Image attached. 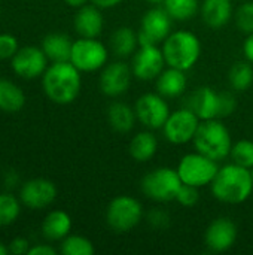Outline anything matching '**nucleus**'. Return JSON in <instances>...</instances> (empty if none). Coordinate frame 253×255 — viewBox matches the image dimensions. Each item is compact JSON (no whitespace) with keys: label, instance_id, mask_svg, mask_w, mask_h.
I'll use <instances>...</instances> for the list:
<instances>
[{"label":"nucleus","instance_id":"35","mask_svg":"<svg viewBox=\"0 0 253 255\" xmlns=\"http://www.w3.org/2000/svg\"><path fill=\"white\" fill-rule=\"evenodd\" d=\"M146 221L149 223L151 227L161 230L170 224V215L163 209H152L146 214Z\"/></svg>","mask_w":253,"mask_h":255},{"label":"nucleus","instance_id":"27","mask_svg":"<svg viewBox=\"0 0 253 255\" xmlns=\"http://www.w3.org/2000/svg\"><path fill=\"white\" fill-rule=\"evenodd\" d=\"M161 6L166 9V12L171 16L173 21L179 22L189 21L197 13H200L198 0H164Z\"/></svg>","mask_w":253,"mask_h":255},{"label":"nucleus","instance_id":"37","mask_svg":"<svg viewBox=\"0 0 253 255\" xmlns=\"http://www.w3.org/2000/svg\"><path fill=\"white\" fill-rule=\"evenodd\" d=\"M57 250L49 244H36L30 248L28 255H55Z\"/></svg>","mask_w":253,"mask_h":255},{"label":"nucleus","instance_id":"11","mask_svg":"<svg viewBox=\"0 0 253 255\" xmlns=\"http://www.w3.org/2000/svg\"><path fill=\"white\" fill-rule=\"evenodd\" d=\"M134 111L137 123L149 130H161L171 114L167 99L157 91L142 94L134 103Z\"/></svg>","mask_w":253,"mask_h":255},{"label":"nucleus","instance_id":"16","mask_svg":"<svg viewBox=\"0 0 253 255\" xmlns=\"http://www.w3.org/2000/svg\"><path fill=\"white\" fill-rule=\"evenodd\" d=\"M57 187L46 178H34L25 181L19 188L21 203L33 211H40L51 206L57 199Z\"/></svg>","mask_w":253,"mask_h":255},{"label":"nucleus","instance_id":"45","mask_svg":"<svg viewBox=\"0 0 253 255\" xmlns=\"http://www.w3.org/2000/svg\"><path fill=\"white\" fill-rule=\"evenodd\" d=\"M251 170H252V178H253V167H252V169H251Z\"/></svg>","mask_w":253,"mask_h":255},{"label":"nucleus","instance_id":"15","mask_svg":"<svg viewBox=\"0 0 253 255\" xmlns=\"http://www.w3.org/2000/svg\"><path fill=\"white\" fill-rule=\"evenodd\" d=\"M49 60L43 52L42 46H22L12 57L10 66L16 76L22 79H36L40 78L48 69Z\"/></svg>","mask_w":253,"mask_h":255},{"label":"nucleus","instance_id":"38","mask_svg":"<svg viewBox=\"0 0 253 255\" xmlns=\"http://www.w3.org/2000/svg\"><path fill=\"white\" fill-rule=\"evenodd\" d=\"M243 55L249 63L253 64V33L246 34V39L243 42Z\"/></svg>","mask_w":253,"mask_h":255},{"label":"nucleus","instance_id":"26","mask_svg":"<svg viewBox=\"0 0 253 255\" xmlns=\"http://www.w3.org/2000/svg\"><path fill=\"white\" fill-rule=\"evenodd\" d=\"M25 105L24 91L10 79L0 78V111L6 114L19 112Z\"/></svg>","mask_w":253,"mask_h":255},{"label":"nucleus","instance_id":"3","mask_svg":"<svg viewBox=\"0 0 253 255\" xmlns=\"http://www.w3.org/2000/svg\"><path fill=\"white\" fill-rule=\"evenodd\" d=\"M185 106L204 120H222L237 109V99L230 91H216L212 87H198L186 99Z\"/></svg>","mask_w":253,"mask_h":255},{"label":"nucleus","instance_id":"44","mask_svg":"<svg viewBox=\"0 0 253 255\" xmlns=\"http://www.w3.org/2000/svg\"><path fill=\"white\" fill-rule=\"evenodd\" d=\"M0 16H1V4H0Z\"/></svg>","mask_w":253,"mask_h":255},{"label":"nucleus","instance_id":"18","mask_svg":"<svg viewBox=\"0 0 253 255\" xmlns=\"http://www.w3.org/2000/svg\"><path fill=\"white\" fill-rule=\"evenodd\" d=\"M73 25L81 37H98L104 27L101 9L94 3H88L76 10Z\"/></svg>","mask_w":253,"mask_h":255},{"label":"nucleus","instance_id":"43","mask_svg":"<svg viewBox=\"0 0 253 255\" xmlns=\"http://www.w3.org/2000/svg\"><path fill=\"white\" fill-rule=\"evenodd\" d=\"M146 1H149L151 4H155V6H161L164 3V0H146Z\"/></svg>","mask_w":253,"mask_h":255},{"label":"nucleus","instance_id":"39","mask_svg":"<svg viewBox=\"0 0 253 255\" xmlns=\"http://www.w3.org/2000/svg\"><path fill=\"white\" fill-rule=\"evenodd\" d=\"M3 181H4V185H6L7 188H15L16 184L19 182V176H18V173H16L15 170H7V172L4 173Z\"/></svg>","mask_w":253,"mask_h":255},{"label":"nucleus","instance_id":"21","mask_svg":"<svg viewBox=\"0 0 253 255\" xmlns=\"http://www.w3.org/2000/svg\"><path fill=\"white\" fill-rule=\"evenodd\" d=\"M72 217L61 209L51 211L42 223V235L49 242H61L72 233Z\"/></svg>","mask_w":253,"mask_h":255},{"label":"nucleus","instance_id":"40","mask_svg":"<svg viewBox=\"0 0 253 255\" xmlns=\"http://www.w3.org/2000/svg\"><path fill=\"white\" fill-rule=\"evenodd\" d=\"M124 0H91V3H94L95 6H98L100 9H112L116 7L122 3Z\"/></svg>","mask_w":253,"mask_h":255},{"label":"nucleus","instance_id":"10","mask_svg":"<svg viewBox=\"0 0 253 255\" xmlns=\"http://www.w3.org/2000/svg\"><path fill=\"white\" fill-rule=\"evenodd\" d=\"M201 120L194 111L183 106L170 114L163 126V136L173 145H186L194 140Z\"/></svg>","mask_w":253,"mask_h":255},{"label":"nucleus","instance_id":"5","mask_svg":"<svg viewBox=\"0 0 253 255\" xmlns=\"http://www.w3.org/2000/svg\"><path fill=\"white\" fill-rule=\"evenodd\" d=\"M192 143L195 151L219 163L230 157L233 137L222 120H204L200 123Z\"/></svg>","mask_w":253,"mask_h":255},{"label":"nucleus","instance_id":"20","mask_svg":"<svg viewBox=\"0 0 253 255\" xmlns=\"http://www.w3.org/2000/svg\"><path fill=\"white\" fill-rule=\"evenodd\" d=\"M155 87H157V93H160L167 100L177 99L185 93L188 87L186 72L167 66L155 79Z\"/></svg>","mask_w":253,"mask_h":255},{"label":"nucleus","instance_id":"23","mask_svg":"<svg viewBox=\"0 0 253 255\" xmlns=\"http://www.w3.org/2000/svg\"><path fill=\"white\" fill-rule=\"evenodd\" d=\"M107 121L116 133H130L137 123L136 111L125 102L115 100L107 108Z\"/></svg>","mask_w":253,"mask_h":255},{"label":"nucleus","instance_id":"24","mask_svg":"<svg viewBox=\"0 0 253 255\" xmlns=\"http://www.w3.org/2000/svg\"><path fill=\"white\" fill-rule=\"evenodd\" d=\"M139 46V33L128 25L118 27L110 36V49L119 58L133 57Z\"/></svg>","mask_w":253,"mask_h":255},{"label":"nucleus","instance_id":"14","mask_svg":"<svg viewBox=\"0 0 253 255\" xmlns=\"http://www.w3.org/2000/svg\"><path fill=\"white\" fill-rule=\"evenodd\" d=\"M134 75L131 70V66L122 60L107 63L101 70H100V78H98V85L101 93L106 97L116 99L124 96L133 81Z\"/></svg>","mask_w":253,"mask_h":255},{"label":"nucleus","instance_id":"8","mask_svg":"<svg viewBox=\"0 0 253 255\" xmlns=\"http://www.w3.org/2000/svg\"><path fill=\"white\" fill-rule=\"evenodd\" d=\"M176 170L183 184L195 188H203V187H210L212 181L215 179L219 170V166L218 161L195 151V152L185 154L180 158Z\"/></svg>","mask_w":253,"mask_h":255},{"label":"nucleus","instance_id":"42","mask_svg":"<svg viewBox=\"0 0 253 255\" xmlns=\"http://www.w3.org/2000/svg\"><path fill=\"white\" fill-rule=\"evenodd\" d=\"M9 254V248L4 245V244H1L0 242V255H7Z\"/></svg>","mask_w":253,"mask_h":255},{"label":"nucleus","instance_id":"4","mask_svg":"<svg viewBox=\"0 0 253 255\" xmlns=\"http://www.w3.org/2000/svg\"><path fill=\"white\" fill-rule=\"evenodd\" d=\"M167 66L188 72L201 57V40L189 30H176L161 43Z\"/></svg>","mask_w":253,"mask_h":255},{"label":"nucleus","instance_id":"41","mask_svg":"<svg viewBox=\"0 0 253 255\" xmlns=\"http://www.w3.org/2000/svg\"><path fill=\"white\" fill-rule=\"evenodd\" d=\"M64 3L70 7H75V9H79L88 3H91V0H64Z\"/></svg>","mask_w":253,"mask_h":255},{"label":"nucleus","instance_id":"36","mask_svg":"<svg viewBox=\"0 0 253 255\" xmlns=\"http://www.w3.org/2000/svg\"><path fill=\"white\" fill-rule=\"evenodd\" d=\"M7 248H9V254L28 255V251L31 248V244L25 238H15V239H12L9 242Z\"/></svg>","mask_w":253,"mask_h":255},{"label":"nucleus","instance_id":"12","mask_svg":"<svg viewBox=\"0 0 253 255\" xmlns=\"http://www.w3.org/2000/svg\"><path fill=\"white\" fill-rule=\"evenodd\" d=\"M173 19L163 6L151 7L140 19V45H161L173 31Z\"/></svg>","mask_w":253,"mask_h":255},{"label":"nucleus","instance_id":"33","mask_svg":"<svg viewBox=\"0 0 253 255\" xmlns=\"http://www.w3.org/2000/svg\"><path fill=\"white\" fill-rule=\"evenodd\" d=\"M200 188H195V187H191V185H186V184H182L177 196H176V200L180 206L183 208H192L198 203L200 200Z\"/></svg>","mask_w":253,"mask_h":255},{"label":"nucleus","instance_id":"32","mask_svg":"<svg viewBox=\"0 0 253 255\" xmlns=\"http://www.w3.org/2000/svg\"><path fill=\"white\" fill-rule=\"evenodd\" d=\"M234 22L237 28L245 33L251 34L253 33V0L243 1L236 10H234Z\"/></svg>","mask_w":253,"mask_h":255},{"label":"nucleus","instance_id":"28","mask_svg":"<svg viewBox=\"0 0 253 255\" xmlns=\"http://www.w3.org/2000/svg\"><path fill=\"white\" fill-rule=\"evenodd\" d=\"M228 82L234 91H248L253 85V64L248 60L237 61L228 72Z\"/></svg>","mask_w":253,"mask_h":255},{"label":"nucleus","instance_id":"6","mask_svg":"<svg viewBox=\"0 0 253 255\" xmlns=\"http://www.w3.org/2000/svg\"><path fill=\"white\" fill-rule=\"evenodd\" d=\"M145 217L143 205L133 196H116L106 208V223L115 233H128L136 229Z\"/></svg>","mask_w":253,"mask_h":255},{"label":"nucleus","instance_id":"19","mask_svg":"<svg viewBox=\"0 0 253 255\" xmlns=\"http://www.w3.org/2000/svg\"><path fill=\"white\" fill-rule=\"evenodd\" d=\"M234 10L233 0H203L200 3L201 19L213 30L225 27L234 18Z\"/></svg>","mask_w":253,"mask_h":255},{"label":"nucleus","instance_id":"30","mask_svg":"<svg viewBox=\"0 0 253 255\" xmlns=\"http://www.w3.org/2000/svg\"><path fill=\"white\" fill-rule=\"evenodd\" d=\"M21 200L10 193H0V227L13 224L21 214Z\"/></svg>","mask_w":253,"mask_h":255},{"label":"nucleus","instance_id":"34","mask_svg":"<svg viewBox=\"0 0 253 255\" xmlns=\"http://www.w3.org/2000/svg\"><path fill=\"white\" fill-rule=\"evenodd\" d=\"M18 39L10 33H0V60H12L18 52Z\"/></svg>","mask_w":253,"mask_h":255},{"label":"nucleus","instance_id":"2","mask_svg":"<svg viewBox=\"0 0 253 255\" xmlns=\"http://www.w3.org/2000/svg\"><path fill=\"white\" fill-rule=\"evenodd\" d=\"M212 194L216 200L227 205L245 203L253 193L252 170L236 163H228L219 167L215 179L210 184Z\"/></svg>","mask_w":253,"mask_h":255},{"label":"nucleus","instance_id":"13","mask_svg":"<svg viewBox=\"0 0 253 255\" xmlns=\"http://www.w3.org/2000/svg\"><path fill=\"white\" fill-rule=\"evenodd\" d=\"M131 70L139 81H155L167 63L160 45H140L131 58Z\"/></svg>","mask_w":253,"mask_h":255},{"label":"nucleus","instance_id":"25","mask_svg":"<svg viewBox=\"0 0 253 255\" xmlns=\"http://www.w3.org/2000/svg\"><path fill=\"white\" fill-rule=\"evenodd\" d=\"M42 49L51 63L70 61L73 40L64 33H49L42 40Z\"/></svg>","mask_w":253,"mask_h":255},{"label":"nucleus","instance_id":"17","mask_svg":"<svg viewBox=\"0 0 253 255\" xmlns=\"http://www.w3.org/2000/svg\"><path fill=\"white\" fill-rule=\"evenodd\" d=\"M239 238V229L231 218L219 217L213 220L204 232V244L209 251L221 254L234 247Z\"/></svg>","mask_w":253,"mask_h":255},{"label":"nucleus","instance_id":"31","mask_svg":"<svg viewBox=\"0 0 253 255\" xmlns=\"http://www.w3.org/2000/svg\"><path fill=\"white\" fill-rule=\"evenodd\" d=\"M230 158L233 163L243 166L246 169L253 167V140L251 139H242L233 143Z\"/></svg>","mask_w":253,"mask_h":255},{"label":"nucleus","instance_id":"7","mask_svg":"<svg viewBox=\"0 0 253 255\" xmlns=\"http://www.w3.org/2000/svg\"><path fill=\"white\" fill-rule=\"evenodd\" d=\"M182 184L183 182L180 181V176L176 169L157 167L142 178L140 190L149 200L167 203L176 200Z\"/></svg>","mask_w":253,"mask_h":255},{"label":"nucleus","instance_id":"22","mask_svg":"<svg viewBox=\"0 0 253 255\" xmlns=\"http://www.w3.org/2000/svg\"><path fill=\"white\" fill-rule=\"evenodd\" d=\"M158 151V139L154 130H143L136 133L128 145V154L137 163H146L155 157Z\"/></svg>","mask_w":253,"mask_h":255},{"label":"nucleus","instance_id":"29","mask_svg":"<svg viewBox=\"0 0 253 255\" xmlns=\"http://www.w3.org/2000/svg\"><path fill=\"white\" fill-rule=\"evenodd\" d=\"M60 253L63 255H94V244L81 235H69L60 244Z\"/></svg>","mask_w":253,"mask_h":255},{"label":"nucleus","instance_id":"1","mask_svg":"<svg viewBox=\"0 0 253 255\" xmlns=\"http://www.w3.org/2000/svg\"><path fill=\"white\" fill-rule=\"evenodd\" d=\"M81 73L70 61L51 63L42 75V87L46 97L57 105L73 103L82 88Z\"/></svg>","mask_w":253,"mask_h":255},{"label":"nucleus","instance_id":"9","mask_svg":"<svg viewBox=\"0 0 253 255\" xmlns=\"http://www.w3.org/2000/svg\"><path fill=\"white\" fill-rule=\"evenodd\" d=\"M70 63L85 73L101 70L109 63V49L98 37H79L73 40Z\"/></svg>","mask_w":253,"mask_h":255}]
</instances>
